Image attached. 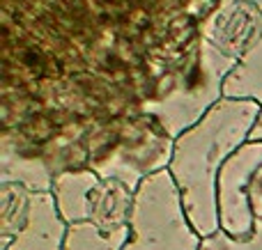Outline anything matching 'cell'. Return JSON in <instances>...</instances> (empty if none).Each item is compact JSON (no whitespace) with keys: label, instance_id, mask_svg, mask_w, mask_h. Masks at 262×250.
Instances as JSON below:
<instances>
[{"label":"cell","instance_id":"obj_3","mask_svg":"<svg viewBox=\"0 0 262 250\" xmlns=\"http://www.w3.org/2000/svg\"><path fill=\"white\" fill-rule=\"evenodd\" d=\"M67 225L92 223L106 232L129 230L134 193L118 179H104L90 168L58 174L51 188Z\"/></svg>","mask_w":262,"mask_h":250},{"label":"cell","instance_id":"obj_2","mask_svg":"<svg viewBox=\"0 0 262 250\" xmlns=\"http://www.w3.org/2000/svg\"><path fill=\"white\" fill-rule=\"evenodd\" d=\"M200 243L172 174L161 170L145 179L134 193L124 250H200Z\"/></svg>","mask_w":262,"mask_h":250},{"label":"cell","instance_id":"obj_8","mask_svg":"<svg viewBox=\"0 0 262 250\" xmlns=\"http://www.w3.org/2000/svg\"><path fill=\"white\" fill-rule=\"evenodd\" d=\"M200 250H262V223L255 225V232L246 239H235L219 230L212 237L203 239Z\"/></svg>","mask_w":262,"mask_h":250},{"label":"cell","instance_id":"obj_9","mask_svg":"<svg viewBox=\"0 0 262 250\" xmlns=\"http://www.w3.org/2000/svg\"><path fill=\"white\" fill-rule=\"evenodd\" d=\"M249 197H251V209H253L255 220L262 223V165L258 172L253 174V182H251V188H249Z\"/></svg>","mask_w":262,"mask_h":250},{"label":"cell","instance_id":"obj_10","mask_svg":"<svg viewBox=\"0 0 262 250\" xmlns=\"http://www.w3.org/2000/svg\"><path fill=\"white\" fill-rule=\"evenodd\" d=\"M249 140H258V142H262V110H260V117H258V122H255L253 131H251V138H249Z\"/></svg>","mask_w":262,"mask_h":250},{"label":"cell","instance_id":"obj_1","mask_svg":"<svg viewBox=\"0 0 262 250\" xmlns=\"http://www.w3.org/2000/svg\"><path fill=\"white\" fill-rule=\"evenodd\" d=\"M262 106L255 101L221 99L203 119L175 138L168 172L180 188L191 225L200 237L221 230L216 182L226 161L246 145Z\"/></svg>","mask_w":262,"mask_h":250},{"label":"cell","instance_id":"obj_6","mask_svg":"<svg viewBox=\"0 0 262 250\" xmlns=\"http://www.w3.org/2000/svg\"><path fill=\"white\" fill-rule=\"evenodd\" d=\"M223 99L255 101L262 106V32L228 73L223 83Z\"/></svg>","mask_w":262,"mask_h":250},{"label":"cell","instance_id":"obj_4","mask_svg":"<svg viewBox=\"0 0 262 250\" xmlns=\"http://www.w3.org/2000/svg\"><path fill=\"white\" fill-rule=\"evenodd\" d=\"M67 230L51 191L3 184L0 250H64Z\"/></svg>","mask_w":262,"mask_h":250},{"label":"cell","instance_id":"obj_11","mask_svg":"<svg viewBox=\"0 0 262 250\" xmlns=\"http://www.w3.org/2000/svg\"><path fill=\"white\" fill-rule=\"evenodd\" d=\"M237 3H249V5H253V7H258L262 12V0H237Z\"/></svg>","mask_w":262,"mask_h":250},{"label":"cell","instance_id":"obj_5","mask_svg":"<svg viewBox=\"0 0 262 250\" xmlns=\"http://www.w3.org/2000/svg\"><path fill=\"white\" fill-rule=\"evenodd\" d=\"M262 165V142L249 140L242 145L219 172L216 182V205L219 225L226 234L235 239H246L255 232L253 209H251L249 188L253 174Z\"/></svg>","mask_w":262,"mask_h":250},{"label":"cell","instance_id":"obj_7","mask_svg":"<svg viewBox=\"0 0 262 250\" xmlns=\"http://www.w3.org/2000/svg\"><path fill=\"white\" fill-rule=\"evenodd\" d=\"M129 230L106 232L92 223H74L67 230L64 250H124Z\"/></svg>","mask_w":262,"mask_h":250}]
</instances>
